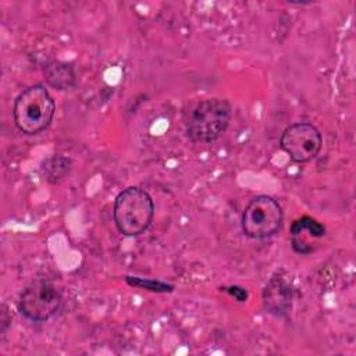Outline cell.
Returning <instances> with one entry per match:
<instances>
[{
  "label": "cell",
  "mask_w": 356,
  "mask_h": 356,
  "mask_svg": "<svg viewBox=\"0 0 356 356\" xmlns=\"http://www.w3.org/2000/svg\"><path fill=\"white\" fill-rule=\"evenodd\" d=\"M231 117L232 107L227 99H204L184 113L185 132L195 143H211L225 132Z\"/></svg>",
  "instance_id": "cell-1"
},
{
  "label": "cell",
  "mask_w": 356,
  "mask_h": 356,
  "mask_svg": "<svg viewBox=\"0 0 356 356\" xmlns=\"http://www.w3.org/2000/svg\"><path fill=\"white\" fill-rule=\"evenodd\" d=\"M154 214L152 196L139 186H129L121 191L113 207L114 224L120 234L136 236L145 232Z\"/></svg>",
  "instance_id": "cell-2"
},
{
  "label": "cell",
  "mask_w": 356,
  "mask_h": 356,
  "mask_svg": "<svg viewBox=\"0 0 356 356\" xmlns=\"http://www.w3.org/2000/svg\"><path fill=\"white\" fill-rule=\"evenodd\" d=\"M56 104L43 85L25 88L15 99L13 107L17 128L26 135H36L46 129L53 120Z\"/></svg>",
  "instance_id": "cell-3"
},
{
  "label": "cell",
  "mask_w": 356,
  "mask_h": 356,
  "mask_svg": "<svg viewBox=\"0 0 356 356\" xmlns=\"http://www.w3.org/2000/svg\"><path fill=\"white\" fill-rule=\"evenodd\" d=\"M282 207L271 196L253 197L242 213V231L248 238L264 239L273 236L282 224Z\"/></svg>",
  "instance_id": "cell-4"
},
{
  "label": "cell",
  "mask_w": 356,
  "mask_h": 356,
  "mask_svg": "<svg viewBox=\"0 0 356 356\" xmlns=\"http://www.w3.org/2000/svg\"><path fill=\"white\" fill-rule=\"evenodd\" d=\"M61 302L58 289L50 281L38 278L22 289L17 307L25 318L42 323L50 320L58 312Z\"/></svg>",
  "instance_id": "cell-5"
},
{
  "label": "cell",
  "mask_w": 356,
  "mask_h": 356,
  "mask_svg": "<svg viewBox=\"0 0 356 356\" xmlns=\"http://www.w3.org/2000/svg\"><path fill=\"white\" fill-rule=\"evenodd\" d=\"M323 145L317 127L309 122H295L286 127L280 138L281 149L296 163L313 160Z\"/></svg>",
  "instance_id": "cell-6"
},
{
  "label": "cell",
  "mask_w": 356,
  "mask_h": 356,
  "mask_svg": "<svg viewBox=\"0 0 356 356\" xmlns=\"http://www.w3.org/2000/svg\"><path fill=\"white\" fill-rule=\"evenodd\" d=\"M263 303L266 310L277 317L288 314L292 305L291 284L280 274L271 277L263 291Z\"/></svg>",
  "instance_id": "cell-7"
},
{
  "label": "cell",
  "mask_w": 356,
  "mask_h": 356,
  "mask_svg": "<svg viewBox=\"0 0 356 356\" xmlns=\"http://www.w3.org/2000/svg\"><path fill=\"white\" fill-rule=\"evenodd\" d=\"M324 234L325 228L323 224L309 216H303L291 225V246L299 254H309L313 252L310 239H318Z\"/></svg>",
  "instance_id": "cell-8"
},
{
  "label": "cell",
  "mask_w": 356,
  "mask_h": 356,
  "mask_svg": "<svg viewBox=\"0 0 356 356\" xmlns=\"http://www.w3.org/2000/svg\"><path fill=\"white\" fill-rule=\"evenodd\" d=\"M46 82L57 90H68L76 82V74L71 63L50 61L43 68Z\"/></svg>",
  "instance_id": "cell-9"
},
{
  "label": "cell",
  "mask_w": 356,
  "mask_h": 356,
  "mask_svg": "<svg viewBox=\"0 0 356 356\" xmlns=\"http://www.w3.org/2000/svg\"><path fill=\"white\" fill-rule=\"evenodd\" d=\"M68 168L70 160L65 157H50L43 163V172L51 182L61 179L68 172Z\"/></svg>",
  "instance_id": "cell-10"
},
{
  "label": "cell",
  "mask_w": 356,
  "mask_h": 356,
  "mask_svg": "<svg viewBox=\"0 0 356 356\" xmlns=\"http://www.w3.org/2000/svg\"><path fill=\"white\" fill-rule=\"evenodd\" d=\"M125 281L132 286H140L152 292H171L174 289V285L165 284L163 281L156 280H147V278H139V277H125Z\"/></svg>",
  "instance_id": "cell-11"
},
{
  "label": "cell",
  "mask_w": 356,
  "mask_h": 356,
  "mask_svg": "<svg viewBox=\"0 0 356 356\" xmlns=\"http://www.w3.org/2000/svg\"><path fill=\"white\" fill-rule=\"evenodd\" d=\"M225 292H228L231 296H234L238 302H245L248 299V291L245 288H241V286H227L224 288Z\"/></svg>",
  "instance_id": "cell-12"
}]
</instances>
